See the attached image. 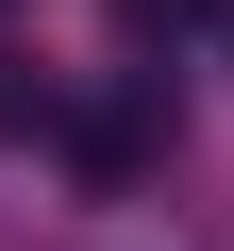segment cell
Wrapping results in <instances>:
<instances>
[{
	"mask_svg": "<svg viewBox=\"0 0 234 251\" xmlns=\"http://www.w3.org/2000/svg\"><path fill=\"white\" fill-rule=\"evenodd\" d=\"M34 117H50V100H34V84H17V67H0V134H34Z\"/></svg>",
	"mask_w": 234,
	"mask_h": 251,
	"instance_id": "cell-2",
	"label": "cell"
},
{
	"mask_svg": "<svg viewBox=\"0 0 234 251\" xmlns=\"http://www.w3.org/2000/svg\"><path fill=\"white\" fill-rule=\"evenodd\" d=\"M67 151H84L100 184H134V168L167 151V117H151V100H100V117H84V134H67Z\"/></svg>",
	"mask_w": 234,
	"mask_h": 251,
	"instance_id": "cell-1",
	"label": "cell"
},
{
	"mask_svg": "<svg viewBox=\"0 0 234 251\" xmlns=\"http://www.w3.org/2000/svg\"><path fill=\"white\" fill-rule=\"evenodd\" d=\"M134 17H201V0H134Z\"/></svg>",
	"mask_w": 234,
	"mask_h": 251,
	"instance_id": "cell-3",
	"label": "cell"
}]
</instances>
